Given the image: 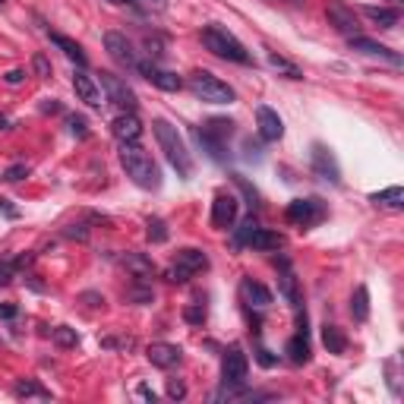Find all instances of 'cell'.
I'll use <instances>...</instances> for the list:
<instances>
[{
    "mask_svg": "<svg viewBox=\"0 0 404 404\" xmlns=\"http://www.w3.org/2000/svg\"><path fill=\"white\" fill-rule=\"evenodd\" d=\"M120 168L127 171V177L133 180L139 190H158L161 187V171L152 161V155L146 149H139L136 142H120Z\"/></svg>",
    "mask_w": 404,
    "mask_h": 404,
    "instance_id": "obj_1",
    "label": "cell"
},
{
    "mask_svg": "<svg viewBox=\"0 0 404 404\" xmlns=\"http://www.w3.org/2000/svg\"><path fill=\"white\" fill-rule=\"evenodd\" d=\"M155 130V139H158L161 152H165V158L171 161V168L180 174L184 180L193 177V158H190V149H187L184 136L177 133V127H171L168 120H155L152 123Z\"/></svg>",
    "mask_w": 404,
    "mask_h": 404,
    "instance_id": "obj_2",
    "label": "cell"
},
{
    "mask_svg": "<svg viewBox=\"0 0 404 404\" xmlns=\"http://www.w3.org/2000/svg\"><path fill=\"white\" fill-rule=\"evenodd\" d=\"M202 44H206V51H212L215 57H221V61L250 63V51H246L227 29H221V25H206V29H202Z\"/></svg>",
    "mask_w": 404,
    "mask_h": 404,
    "instance_id": "obj_3",
    "label": "cell"
},
{
    "mask_svg": "<svg viewBox=\"0 0 404 404\" xmlns=\"http://www.w3.org/2000/svg\"><path fill=\"white\" fill-rule=\"evenodd\" d=\"M187 86H190V92L196 95L199 101H206V104H231L234 99H237L234 89L227 86L225 80H218L215 73H208V70H196V73H190Z\"/></svg>",
    "mask_w": 404,
    "mask_h": 404,
    "instance_id": "obj_4",
    "label": "cell"
},
{
    "mask_svg": "<svg viewBox=\"0 0 404 404\" xmlns=\"http://www.w3.org/2000/svg\"><path fill=\"white\" fill-rule=\"evenodd\" d=\"M208 269V256L196 246H187V250L177 253V259H174V265L168 269V282L174 284H187L193 275H199V272Z\"/></svg>",
    "mask_w": 404,
    "mask_h": 404,
    "instance_id": "obj_5",
    "label": "cell"
},
{
    "mask_svg": "<svg viewBox=\"0 0 404 404\" xmlns=\"http://www.w3.org/2000/svg\"><path fill=\"white\" fill-rule=\"evenodd\" d=\"M325 215H329V208H325V202L319 199V196L294 199V202H288V208H284V218H288L291 225H297V227H313V225H319Z\"/></svg>",
    "mask_w": 404,
    "mask_h": 404,
    "instance_id": "obj_6",
    "label": "cell"
},
{
    "mask_svg": "<svg viewBox=\"0 0 404 404\" xmlns=\"http://www.w3.org/2000/svg\"><path fill=\"white\" fill-rule=\"evenodd\" d=\"M246 370H250V360H246L244 348L240 344H231L225 351V360H221V382L227 389H237L246 382Z\"/></svg>",
    "mask_w": 404,
    "mask_h": 404,
    "instance_id": "obj_7",
    "label": "cell"
},
{
    "mask_svg": "<svg viewBox=\"0 0 404 404\" xmlns=\"http://www.w3.org/2000/svg\"><path fill=\"white\" fill-rule=\"evenodd\" d=\"M310 168L319 180L325 184H341V168H338V158L322 146V142H313L310 149Z\"/></svg>",
    "mask_w": 404,
    "mask_h": 404,
    "instance_id": "obj_8",
    "label": "cell"
},
{
    "mask_svg": "<svg viewBox=\"0 0 404 404\" xmlns=\"http://www.w3.org/2000/svg\"><path fill=\"white\" fill-rule=\"evenodd\" d=\"M99 82H101V89H104V101L120 104L123 111H133V108H136V92L120 80V76H114V73H99Z\"/></svg>",
    "mask_w": 404,
    "mask_h": 404,
    "instance_id": "obj_9",
    "label": "cell"
},
{
    "mask_svg": "<svg viewBox=\"0 0 404 404\" xmlns=\"http://www.w3.org/2000/svg\"><path fill=\"white\" fill-rule=\"evenodd\" d=\"M104 51L111 54V61L127 67V70H136V63H139L133 44H130L127 35H120V32H108V35H104Z\"/></svg>",
    "mask_w": 404,
    "mask_h": 404,
    "instance_id": "obj_10",
    "label": "cell"
},
{
    "mask_svg": "<svg viewBox=\"0 0 404 404\" xmlns=\"http://www.w3.org/2000/svg\"><path fill=\"white\" fill-rule=\"evenodd\" d=\"M325 16H329V25H335V32H341V35H348V38L360 35V23H357L354 10H348L341 0H329Z\"/></svg>",
    "mask_w": 404,
    "mask_h": 404,
    "instance_id": "obj_11",
    "label": "cell"
},
{
    "mask_svg": "<svg viewBox=\"0 0 404 404\" xmlns=\"http://www.w3.org/2000/svg\"><path fill=\"white\" fill-rule=\"evenodd\" d=\"M256 130H259V139L278 142L284 136V120L278 117V111L269 108V104H259L256 108Z\"/></svg>",
    "mask_w": 404,
    "mask_h": 404,
    "instance_id": "obj_12",
    "label": "cell"
},
{
    "mask_svg": "<svg viewBox=\"0 0 404 404\" xmlns=\"http://www.w3.org/2000/svg\"><path fill=\"white\" fill-rule=\"evenodd\" d=\"M136 70H139L155 89H161V92H180V89H184V80H180L177 73H171V70H161V67H155V63H136Z\"/></svg>",
    "mask_w": 404,
    "mask_h": 404,
    "instance_id": "obj_13",
    "label": "cell"
},
{
    "mask_svg": "<svg viewBox=\"0 0 404 404\" xmlns=\"http://www.w3.org/2000/svg\"><path fill=\"white\" fill-rule=\"evenodd\" d=\"M234 221H237V199L231 193H218L212 202V227L227 231V227H234Z\"/></svg>",
    "mask_w": 404,
    "mask_h": 404,
    "instance_id": "obj_14",
    "label": "cell"
},
{
    "mask_svg": "<svg viewBox=\"0 0 404 404\" xmlns=\"http://www.w3.org/2000/svg\"><path fill=\"white\" fill-rule=\"evenodd\" d=\"M111 133H114L117 142H139L142 136V120L133 114V111H123L111 120Z\"/></svg>",
    "mask_w": 404,
    "mask_h": 404,
    "instance_id": "obj_15",
    "label": "cell"
},
{
    "mask_svg": "<svg viewBox=\"0 0 404 404\" xmlns=\"http://www.w3.org/2000/svg\"><path fill=\"white\" fill-rule=\"evenodd\" d=\"M146 357H149V363H152V367H158V370H171V367H177V363H180L184 351H180L177 344L155 341V344H149V348H146Z\"/></svg>",
    "mask_w": 404,
    "mask_h": 404,
    "instance_id": "obj_16",
    "label": "cell"
},
{
    "mask_svg": "<svg viewBox=\"0 0 404 404\" xmlns=\"http://www.w3.org/2000/svg\"><path fill=\"white\" fill-rule=\"evenodd\" d=\"M73 89H76V95H80V101H86L89 108H95V111H99L101 104H104L99 82H95L92 76L86 73V70H76V73H73Z\"/></svg>",
    "mask_w": 404,
    "mask_h": 404,
    "instance_id": "obj_17",
    "label": "cell"
},
{
    "mask_svg": "<svg viewBox=\"0 0 404 404\" xmlns=\"http://www.w3.org/2000/svg\"><path fill=\"white\" fill-rule=\"evenodd\" d=\"M351 48H354V51H360V54H370V57H386V61H389V63H395V67H398V63H401V57L395 54L392 48H386V44L373 42V38L354 35V38H351Z\"/></svg>",
    "mask_w": 404,
    "mask_h": 404,
    "instance_id": "obj_18",
    "label": "cell"
},
{
    "mask_svg": "<svg viewBox=\"0 0 404 404\" xmlns=\"http://www.w3.org/2000/svg\"><path fill=\"white\" fill-rule=\"evenodd\" d=\"M240 297H244L246 306H256V310H265V306L272 303V294L259 282H253V278H244V282H240Z\"/></svg>",
    "mask_w": 404,
    "mask_h": 404,
    "instance_id": "obj_19",
    "label": "cell"
},
{
    "mask_svg": "<svg viewBox=\"0 0 404 404\" xmlns=\"http://www.w3.org/2000/svg\"><path fill=\"white\" fill-rule=\"evenodd\" d=\"M120 263L127 265V272H133L136 282H149V278L155 275V263L146 256V253H127Z\"/></svg>",
    "mask_w": 404,
    "mask_h": 404,
    "instance_id": "obj_20",
    "label": "cell"
},
{
    "mask_svg": "<svg viewBox=\"0 0 404 404\" xmlns=\"http://www.w3.org/2000/svg\"><path fill=\"white\" fill-rule=\"evenodd\" d=\"M246 246H253V250H282L284 246V237L278 231H269V227H256V231L250 234V240H246Z\"/></svg>",
    "mask_w": 404,
    "mask_h": 404,
    "instance_id": "obj_21",
    "label": "cell"
},
{
    "mask_svg": "<svg viewBox=\"0 0 404 404\" xmlns=\"http://www.w3.org/2000/svg\"><path fill=\"white\" fill-rule=\"evenodd\" d=\"M48 38H51V44H54V48H61L63 54L70 57V61H76L80 63V67H86L89 63V57H86V51L80 48V44L73 42V38H67V35H61V32H48Z\"/></svg>",
    "mask_w": 404,
    "mask_h": 404,
    "instance_id": "obj_22",
    "label": "cell"
},
{
    "mask_svg": "<svg viewBox=\"0 0 404 404\" xmlns=\"http://www.w3.org/2000/svg\"><path fill=\"white\" fill-rule=\"evenodd\" d=\"M284 354H288V360H291V363H297V367L310 363V338L297 332V335L291 338L288 344H284Z\"/></svg>",
    "mask_w": 404,
    "mask_h": 404,
    "instance_id": "obj_23",
    "label": "cell"
},
{
    "mask_svg": "<svg viewBox=\"0 0 404 404\" xmlns=\"http://www.w3.org/2000/svg\"><path fill=\"white\" fill-rule=\"evenodd\" d=\"M196 139H199V146L208 152V158L212 161H225L227 158V142L225 139H218V136H212V133H206V130H196Z\"/></svg>",
    "mask_w": 404,
    "mask_h": 404,
    "instance_id": "obj_24",
    "label": "cell"
},
{
    "mask_svg": "<svg viewBox=\"0 0 404 404\" xmlns=\"http://www.w3.org/2000/svg\"><path fill=\"white\" fill-rule=\"evenodd\" d=\"M363 16H370L379 29H392V25H398L401 13L395 6H363Z\"/></svg>",
    "mask_w": 404,
    "mask_h": 404,
    "instance_id": "obj_25",
    "label": "cell"
},
{
    "mask_svg": "<svg viewBox=\"0 0 404 404\" xmlns=\"http://www.w3.org/2000/svg\"><path fill=\"white\" fill-rule=\"evenodd\" d=\"M278 288H282L284 301H288L291 306H301V294H297V278L294 272L288 269V263L282 259V275H278Z\"/></svg>",
    "mask_w": 404,
    "mask_h": 404,
    "instance_id": "obj_26",
    "label": "cell"
},
{
    "mask_svg": "<svg viewBox=\"0 0 404 404\" xmlns=\"http://www.w3.org/2000/svg\"><path fill=\"white\" fill-rule=\"evenodd\" d=\"M322 344L329 354H344L348 351V338H344V332L338 329V325H322Z\"/></svg>",
    "mask_w": 404,
    "mask_h": 404,
    "instance_id": "obj_27",
    "label": "cell"
},
{
    "mask_svg": "<svg viewBox=\"0 0 404 404\" xmlns=\"http://www.w3.org/2000/svg\"><path fill=\"white\" fill-rule=\"evenodd\" d=\"M370 202L373 206H379V208H404V190L401 187H389V190H382V193H370Z\"/></svg>",
    "mask_w": 404,
    "mask_h": 404,
    "instance_id": "obj_28",
    "label": "cell"
},
{
    "mask_svg": "<svg viewBox=\"0 0 404 404\" xmlns=\"http://www.w3.org/2000/svg\"><path fill=\"white\" fill-rule=\"evenodd\" d=\"M13 395H16V398H38V401L51 398L48 389L38 386L35 379H16V382H13Z\"/></svg>",
    "mask_w": 404,
    "mask_h": 404,
    "instance_id": "obj_29",
    "label": "cell"
},
{
    "mask_svg": "<svg viewBox=\"0 0 404 404\" xmlns=\"http://www.w3.org/2000/svg\"><path fill=\"white\" fill-rule=\"evenodd\" d=\"M351 316H354L357 322H367L370 319V291H367V284H357L354 297H351Z\"/></svg>",
    "mask_w": 404,
    "mask_h": 404,
    "instance_id": "obj_30",
    "label": "cell"
},
{
    "mask_svg": "<svg viewBox=\"0 0 404 404\" xmlns=\"http://www.w3.org/2000/svg\"><path fill=\"white\" fill-rule=\"evenodd\" d=\"M269 67H272V70H278V73H284L288 80H303L301 67H297V63H291V61H284V57H282V54H275V51H269Z\"/></svg>",
    "mask_w": 404,
    "mask_h": 404,
    "instance_id": "obj_31",
    "label": "cell"
},
{
    "mask_svg": "<svg viewBox=\"0 0 404 404\" xmlns=\"http://www.w3.org/2000/svg\"><path fill=\"white\" fill-rule=\"evenodd\" d=\"M206 133H212V136H218V139H231V133H234V120H227V117H212V120L206 123Z\"/></svg>",
    "mask_w": 404,
    "mask_h": 404,
    "instance_id": "obj_32",
    "label": "cell"
},
{
    "mask_svg": "<svg viewBox=\"0 0 404 404\" xmlns=\"http://www.w3.org/2000/svg\"><path fill=\"white\" fill-rule=\"evenodd\" d=\"M51 335H54L57 348H76V344H80V335H76V329H70V325H57Z\"/></svg>",
    "mask_w": 404,
    "mask_h": 404,
    "instance_id": "obj_33",
    "label": "cell"
},
{
    "mask_svg": "<svg viewBox=\"0 0 404 404\" xmlns=\"http://www.w3.org/2000/svg\"><path fill=\"white\" fill-rule=\"evenodd\" d=\"M130 6L146 13V16H158V13L168 10V0H130Z\"/></svg>",
    "mask_w": 404,
    "mask_h": 404,
    "instance_id": "obj_34",
    "label": "cell"
},
{
    "mask_svg": "<svg viewBox=\"0 0 404 404\" xmlns=\"http://www.w3.org/2000/svg\"><path fill=\"white\" fill-rule=\"evenodd\" d=\"M149 240H152V244H165V240L168 237H171V234H168V225H165V221H161V218H149Z\"/></svg>",
    "mask_w": 404,
    "mask_h": 404,
    "instance_id": "obj_35",
    "label": "cell"
},
{
    "mask_svg": "<svg viewBox=\"0 0 404 404\" xmlns=\"http://www.w3.org/2000/svg\"><path fill=\"white\" fill-rule=\"evenodd\" d=\"M67 130H70V136H76V139H86V136H89L86 117H82V114H67Z\"/></svg>",
    "mask_w": 404,
    "mask_h": 404,
    "instance_id": "obj_36",
    "label": "cell"
},
{
    "mask_svg": "<svg viewBox=\"0 0 404 404\" xmlns=\"http://www.w3.org/2000/svg\"><path fill=\"white\" fill-rule=\"evenodd\" d=\"M32 70H35L38 80H51V73H54V70H51V61L44 54H32Z\"/></svg>",
    "mask_w": 404,
    "mask_h": 404,
    "instance_id": "obj_37",
    "label": "cell"
},
{
    "mask_svg": "<svg viewBox=\"0 0 404 404\" xmlns=\"http://www.w3.org/2000/svg\"><path fill=\"white\" fill-rule=\"evenodd\" d=\"M256 227H259V221H256V218H253V215H250V218H246L244 225H240V231H237V237H234V244H237V246H244L246 240H250V234L256 231Z\"/></svg>",
    "mask_w": 404,
    "mask_h": 404,
    "instance_id": "obj_38",
    "label": "cell"
},
{
    "mask_svg": "<svg viewBox=\"0 0 404 404\" xmlns=\"http://www.w3.org/2000/svg\"><path fill=\"white\" fill-rule=\"evenodd\" d=\"M23 177H29V165H23V161H19V165H13V168H6V171H4V180H6V184H19Z\"/></svg>",
    "mask_w": 404,
    "mask_h": 404,
    "instance_id": "obj_39",
    "label": "cell"
},
{
    "mask_svg": "<svg viewBox=\"0 0 404 404\" xmlns=\"http://www.w3.org/2000/svg\"><path fill=\"white\" fill-rule=\"evenodd\" d=\"M16 278V259H0V288Z\"/></svg>",
    "mask_w": 404,
    "mask_h": 404,
    "instance_id": "obj_40",
    "label": "cell"
},
{
    "mask_svg": "<svg viewBox=\"0 0 404 404\" xmlns=\"http://www.w3.org/2000/svg\"><path fill=\"white\" fill-rule=\"evenodd\" d=\"M184 319H187V322H193V325H202V322H206V306H202V303L187 306V310H184Z\"/></svg>",
    "mask_w": 404,
    "mask_h": 404,
    "instance_id": "obj_41",
    "label": "cell"
},
{
    "mask_svg": "<svg viewBox=\"0 0 404 404\" xmlns=\"http://www.w3.org/2000/svg\"><path fill=\"white\" fill-rule=\"evenodd\" d=\"M234 184H237V187H240V190H244V196H246V199H250V208H256V206H259V193H256V190H253V187H250V184H246V180H244V177H240V174H234Z\"/></svg>",
    "mask_w": 404,
    "mask_h": 404,
    "instance_id": "obj_42",
    "label": "cell"
},
{
    "mask_svg": "<svg viewBox=\"0 0 404 404\" xmlns=\"http://www.w3.org/2000/svg\"><path fill=\"white\" fill-rule=\"evenodd\" d=\"M168 398H171V401H184L187 398V386H184V382H180V379L168 382Z\"/></svg>",
    "mask_w": 404,
    "mask_h": 404,
    "instance_id": "obj_43",
    "label": "cell"
},
{
    "mask_svg": "<svg viewBox=\"0 0 404 404\" xmlns=\"http://www.w3.org/2000/svg\"><path fill=\"white\" fill-rule=\"evenodd\" d=\"M130 301H136V303H152V288H133V291H130Z\"/></svg>",
    "mask_w": 404,
    "mask_h": 404,
    "instance_id": "obj_44",
    "label": "cell"
},
{
    "mask_svg": "<svg viewBox=\"0 0 404 404\" xmlns=\"http://www.w3.org/2000/svg\"><path fill=\"white\" fill-rule=\"evenodd\" d=\"M63 234H67L70 240H86V237H89V227H86V225H70Z\"/></svg>",
    "mask_w": 404,
    "mask_h": 404,
    "instance_id": "obj_45",
    "label": "cell"
},
{
    "mask_svg": "<svg viewBox=\"0 0 404 404\" xmlns=\"http://www.w3.org/2000/svg\"><path fill=\"white\" fill-rule=\"evenodd\" d=\"M104 348H133V341L130 338H104Z\"/></svg>",
    "mask_w": 404,
    "mask_h": 404,
    "instance_id": "obj_46",
    "label": "cell"
},
{
    "mask_svg": "<svg viewBox=\"0 0 404 404\" xmlns=\"http://www.w3.org/2000/svg\"><path fill=\"white\" fill-rule=\"evenodd\" d=\"M136 395H139L142 401H152V404H155V398H158V395H155V389H152V386H146V382H142V386L136 389Z\"/></svg>",
    "mask_w": 404,
    "mask_h": 404,
    "instance_id": "obj_47",
    "label": "cell"
},
{
    "mask_svg": "<svg viewBox=\"0 0 404 404\" xmlns=\"http://www.w3.org/2000/svg\"><path fill=\"white\" fill-rule=\"evenodd\" d=\"M256 360L263 363V367H275V357H272L265 348H259V351H256Z\"/></svg>",
    "mask_w": 404,
    "mask_h": 404,
    "instance_id": "obj_48",
    "label": "cell"
},
{
    "mask_svg": "<svg viewBox=\"0 0 404 404\" xmlns=\"http://www.w3.org/2000/svg\"><path fill=\"white\" fill-rule=\"evenodd\" d=\"M4 80H6V82H10V86H19V82H23V80H25V70H10V73H6V76H4Z\"/></svg>",
    "mask_w": 404,
    "mask_h": 404,
    "instance_id": "obj_49",
    "label": "cell"
},
{
    "mask_svg": "<svg viewBox=\"0 0 404 404\" xmlns=\"http://www.w3.org/2000/svg\"><path fill=\"white\" fill-rule=\"evenodd\" d=\"M146 48H149V54H152V57H161V54H165V51H161V42H158V38H146Z\"/></svg>",
    "mask_w": 404,
    "mask_h": 404,
    "instance_id": "obj_50",
    "label": "cell"
},
{
    "mask_svg": "<svg viewBox=\"0 0 404 404\" xmlns=\"http://www.w3.org/2000/svg\"><path fill=\"white\" fill-rule=\"evenodd\" d=\"M16 303H0V319H13V316H16Z\"/></svg>",
    "mask_w": 404,
    "mask_h": 404,
    "instance_id": "obj_51",
    "label": "cell"
},
{
    "mask_svg": "<svg viewBox=\"0 0 404 404\" xmlns=\"http://www.w3.org/2000/svg\"><path fill=\"white\" fill-rule=\"evenodd\" d=\"M0 212H4L6 218H16V215H19L16 208H13V206H10V202H6V199H0Z\"/></svg>",
    "mask_w": 404,
    "mask_h": 404,
    "instance_id": "obj_52",
    "label": "cell"
},
{
    "mask_svg": "<svg viewBox=\"0 0 404 404\" xmlns=\"http://www.w3.org/2000/svg\"><path fill=\"white\" fill-rule=\"evenodd\" d=\"M82 301L89 306H104V297H99V294H82Z\"/></svg>",
    "mask_w": 404,
    "mask_h": 404,
    "instance_id": "obj_53",
    "label": "cell"
},
{
    "mask_svg": "<svg viewBox=\"0 0 404 404\" xmlns=\"http://www.w3.org/2000/svg\"><path fill=\"white\" fill-rule=\"evenodd\" d=\"M42 111H44V114H48V111H61V104H57V101H44Z\"/></svg>",
    "mask_w": 404,
    "mask_h": 404,
    "instance_id": "obj_54",
    "label": "cell"
},
{
    "mask_svg": "<svg viewBox=\"0 0 404 404\" xmlns=\"http://www.w3.org/2000/svg\"><path fill=\"white\" fill-rule=\"evenodd\" d=\"M13 127V123H10V117H6V114H0V133H4V130H10Z\"/></svg>",
    "mask_w": 404,
    "mask_h": 404,
    "instance_id": "obj_55",
    "label": "cell"
},
{
    "mask_svg": "<svg viewBox=\"0 0 404 404\" xmlns=\"http://www.w3.org/2000/svg\"><path fill=\"white\" fill-rule=\"evenodd\" d=\"M108 4H117V6H123V4H127V6H130V0H108Z\"/></svg>",
    "mask_w": 404,
    "mask_h": 404,
    "instance_id": "obj_56",
    "label": "cell"
},
{
    "mask_svg": "<svg viewBox=\"0 0 404 404\" xmlns=\"http://www.w3.org/2000/svg\"><path fill=\"white\" fill-rule=\"evenodd\" d=\"M294 4H301V0H294Z\"/></svg>",
    "mask_w": 404,
    "mask_h": 404,
    "instance_id": "obj_57",
    "label": "cell"
},
{
    "mask_svg": "<svg viewBox=\"0 0 404 404\" xmlns=\"http://www.w3.org/2000/svg\"><path fill=\"white\" fill-rule=\"evenodd\" d=\"M0 4H4V0H0Z\"/></svg>",
    "mask_w": 404,
    "mask_h": 404,
    "instance_id": "obj_58",
    "label": "cell"
}]
</instances>
